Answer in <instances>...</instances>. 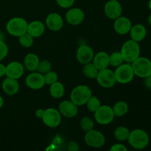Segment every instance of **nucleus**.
Listing matches in <instances>:
<instances>
[{
	"label": "nucleus",
	"mask_w": 151,
	"mask_h": 151,
	"mask_svg": "<svg viewBox=\"0 0 151 151\" xmlns=\"http://www.w3.org/2000/svg\"><path fill=\"white\" fill-rule=\"evenodd\" d=\"M128 141L132 147L137 150H142L149 145L150 137L145 131L138 128L130 132Z\"/></svg>",
	"instance_id": "nucleus-1"
},
{
	"label": "nucleus",
	"mask_w": 151,
	"mask_h": 151,
	"mask_svg": "<svg viewBox=\"0 0 151 151\" xmlns=\"http://www.w3.org/2000/svg\"><path fill=\"white\" fill-rule=\"evenodd\" d=\"M140 46L139 42L131 39L124 43L121 49V55L124 61L127 63H132L140 56Z\"/></svg>",
	"instance_id": "nucleus-2"
},
{
	"label": "nucleus",
	"mask_w": 151,
	"mask_h": 151,
	"mask_svg": "<svg viewBox=\"0 0 151 151\" xmlns=\"http://www.w3.org/2000/svg\"><path fill=\"white\" fill-rule=\"evenodd\" d=\"M92 96L91 90L88 86L80 85L73 88L70 94L71 100L78 106H83Z\"/></svg>",
	"instance_id": "nucleus-3"
},
{
	"label": "nucleus",
	"mask_w": 151,
	"mask_h": 151,
	"mask_svg": "<svg viewBox=\"0 0 151 151\" xmlns=\"http://www.w3.org/2000/svg\"><path fill=\"white\" fill-rule=\"evenodd\" d=\"M28 23L22 17H14L7 22L6 29L10 35L14 37H19L27 30Z\"/></svg>",
	"instance_id": "nucleus-4"
},
{
	"label": "nucleus",
	"mask_w": 151,
	"mask_h": 151,
	"mask_svg": "<svg viewBox=\"0 0 151 151\" xmlns=\"http://www.w3.org/2000/svg\"><path fill=\"white\" fill-rule=\"evenodd\" d=\"M134 75L145 78L151 75V60L146 57H139L131 63Z\"/></svg>",
	"instance_id": "nucleus-5"
},
{
	"label": "nucleus",
	"mask_w": 151,
	"mask_h": 151,
	"mask_svg": "<svg viewBox=\"0 0 151 151\" xmlns=\"http://www.w3.org/2000/svg\"><path fill=\"white\" fill-rule=\"evenodd\" d=\"M114 75L116 82L121 84L129 83L135 76L131 64L128 63H122L117 66L114 72Z\"/></svg>",
	"instance_id": "nucleus-6"
},
{
	"label": "nucleus",
	"mask_w": 151,
	"mask_h": 151,
	"mask_svg": "<svg viewBox=\"0 0 151 151\" xmlns=\"http://www.w3.org/2000/svg\"><path fill=\"white\" fill-rule=\"evenodd\" d=\"M96 79L99 85L105 88H112L116 82L114 72L108 68L99 70Z\"/></svg>",
	"instance_id": "nucleus-7"
},
{
	"label": "nucleus",
	"mask_w": 151,
	"mask_h": 151,
	"mask_svg": "<svg viewBox=\"0 0 151 151\" xmlns=\"http://www.w3.org/2000/svg\"><path fill=\"white\" fill-rule=\"evenodd\" d=\"M84 140L87 145L94 148L102 147L106 143L105 136L100 131L94 129L87 131L84 137Z\"/></svg>",
	"instance_id": "nucleus-8"
},
{
	"label": "nucleus",
	"mask_w": 151,
	"mask_h": 151,
	"mask_svg": "<svg viewBox=\"0 0 151 151\" xmlns=\"http://www.w3.org/2000/svg\"><path fill=\"white\" fill-rule=\"evenodd\" d=\"M114 114L111 107L109 106H101L94 112V119L100 125H108L114 119Z\"/></svg>",
	"instance_id": "nucleus-9"
},
{
	"label": "nucleus",
	"mask_w": 151,
	"mask_h": 151,
	"mask_svg": "<svg viewBox=\"0 0 151 151\" xmlns=\"http://www.w3.org/2000/svg\"><path fill=\"white\" fill-rule=\"evenodd\" d=\"M41 119L44 125L49 128H57L61 122V114L57 109L49 108L44 110Z\"/></svg>",
	"instance_id": "nucleus-10"
},
{
	"label": "nucleus",
	"mask_w": 151,
	"mask_h": 151,
	"mask_svg": "<svg viewBox=\"0 0 151 151\" xmlns=\"http://www.w3.org/2000/svg\"><path fill=\"white\" fill-rule=\"evenodd\" d=\"M104 12L108 18L115 20L122 16V7L117 0H109L105 4Z\"/></svg>",
	"instance_id": "nucleus-11"
},
{
	"label": "nucleus",
	"mask_w": 151,
	"mask_h": 151,
	"mask_svg": "<svg viewBox=\"0 0 151 151\" xmlns=\"http://www.w3.org/2000/svg\"><path fill=\"white\" fill-rule=\"evenodd\" d=\"M25 83L26 85L31 89H40L45 85L44 75L39 72H32L27 75L25 80Z\"/></svg>",
	"instance_id": "nucleus-12"
},
{
	"label": "nucleus",
	"mask_w": 151,
	"mask_h": 151,
	"mask_svg": "<svg viewBox=\"0 0 151 151\" xmlns=\"http://www.w3.org/2000/svg\"><path fill=\"white\" fill-rule=\"evenodd\" d=\"M60 114L66 118H73L78 114V106L72 100H63L60 103L58 107Z\"/></svg>",
	"instance_id": "nucleus-13"
},
{
	"label": "nucleus",
	"mask_w": 151,
	"mask_h": 151,
	"mask_svg": "<svg viewBox=\"0 0 151 151\" xmlns=\"http://www.w3.org/2000/svg\"><path fill=\"white\" fill-rule=\"evenodd\" d=\"M94 50L88 45H81L77 50V60L81 64H86L91 62L94 58Z\"/></svg>",
	"instance_id": "nucleus-14"
},
{
	"label": "nucleus",
	"mask_w": 151,
	"mask_h": 151,
	"mask_svg": "<svg viewBox=\"0 0 151 151\" xmlns=\"http://www.w3.org/2000/svg\"><path fill=\"white\" fill-rule=\"evenodd\" d=\"M66 22L71 25H79L83 22L85 19V14L84 12L81 9L78 7L71 8L66 12Z\"/></svg>",
	"instance_id": "nucleus-15"
},
{
	"label": "nucleus",
	"mask_w": 151,
	"mask_h": 151,
	"mask_svg": "<svg viewBox=\"0 0 151 151\" xmlns=\"http://www.w3.org/2000/svg\"><path fill=\"white\" fill-rule=\"evenodd\" d=\"M24 72V67L19 61H12L6 66V76L13 79H19Z\"/></svg>",
	"instance_id": "nucleus-16"
},
{
	"label": "nucleus",
	"mask_w": 151,
	"mask_h": 151,
	"mask_svg": "<svg viewBox=\"0 0 151 151\" xmlns=\"http://www.w3.org/2000/svg\"><path fill=\"white\" fill-rule=\"evenodd\" d=\"M132 27L131 21L125 16H119L115 19L114 29L119 35H126L130 32Z\"/></svg>",
	"instance_id": "nucleus-17"
},
{
	"label": "nucleus",
	"mask_w": 151,
	"mask_h": 151,
	"mask_svg": "<svg viewBox=\"0 0 151 151\" xmlns=\"http://www.w3.org/2000/svg\"><path fill=\"white\" fill-rule=\"evenodd\" d=\"M46 25L50 30L54 32L59 31L63 26V18L57 13H50L46 18Z\"/></svg>",
	"instance_id": "nucleus-18"
},
{
	"label": "nucleus",
	"mask_w": 151,
	"mask_h": 151,
	"mask_svg": "<svg viewBox=\"0 0 151 151\" xmlns=\"http://www.w3.org/2000/svg\"><path fill=\"white\" fill-rule=\"evenodd\" d=\"M1 88H2L3 91L7 95H15L19 92V83L16 79L7 77L2 81Z\"/></svg>",
	"instance_id": "nucleus-19"
},
{
	"label": "nucleus",
	"mask_w": 151,
	"mask_h": 151,
	"mask_svg": "<svg viewBox=\"0 0 151 151\" xmlns=\"http://www.w3.org/2000/svg\"><path fill=\"white\" fill-rule=\"evenodd\" d=\"M129 32L131 39L137 42H141L147 35V29L143 24H137L131 27Z\"/></svg>",
	"instance_id": "nucleus-20"
},
{
	"label": "nucleus",
	"mask_w": 151,
	"mask_h": 151,
	"mask_svg": "<svg viewBox=\"0 0 151 151\" xmlns=\"http://www.w3.org/2000/svg\"><path fill=\"white\" fill-rule=\"evenodd\" d=\"M45 25L41 21H32L28 24L27 32L33 38H38L44 34Z\"/></svg>",
	"instance_id": "nucleus-21"
},
{
	"label": "nucleus",
	"mask_w": 151,
	"mask_h": 151,
	"mask_svg": "<svg viewBox=\"0 0 151 151\" xmlns=\"http://www.w3.org/2000/svg\"><path fill=\"white\" fill-rule=\"evenodd\" d=\"M93 63L98 70L106 69L109 66V55L106 52H99L94 56Z\"/></svg>",
	"instance_id": "nucleus-22"
},
{
	"label": "nucleus",
	"mask_w": 151,
	"mask_h": 151,
	"mask_svg": "<svg viewBox=\"0 0 151 151\" xmlns=\"http://www.w3.org/2000/svg\"><path fill=\"white\" fill-rule=\"evenodd\" d=\"M39 58L34 53H29L27 55L24 60V66L27 70L30 72H35L37 70L38 64H39Z\"/></svg>",
	"instance_id": "nucleus-23"
},
{
	"label": "nucleus",
	"mask_w": 151,
	"mask_h": 151,
	"mask_svg": "<svg viewBox=\"0 0 151 151\" xmlns=\"http://www.w3.org/2000/svg\"><path fill=\"white\" fill-rule=\"evenodd\" d=\"M64 86L61 83L58 81L50 85V94L53 98L58 99L62 97L64 94Z\"/></svg>",
	"instance_id": "nucleus-24"
},
{
	"label": "nucleus",
	"mask_w": 151,
	"mask_h": 151,
	"mask_svg": "<svg viewBox=\"0 0 151 151\" xmlns=\"http://www.w3.org/2000/svg\"><path fill=\"white\" fill-rule=\"evenodd\" d=\"M112 109H113V111L115 116L121 117V116H125L128 113V105L125 101H119L115 103V105L112 108Z\"/></svg>",
	"instance_id": "nucleus-25"
},
{
	"label": "nucleus",
	"mask_w": 151,
	"mask_h": 151,
	"mask_svg": "<svg viewBox=\"0 0 151 151\" xmlns=\"http://www.w3.org/2000/svg\"><path fill=\"white\" fill-rule=\"evenodd\" d=\"M98 71L99 70L94 66V63H91V62L84 64L83 68V75L86 78H89V79H94V78H96L97 73H98Z\"/></svg>",
	"instance_id": "nucleus-26"
},
{
	"label": "nucleus",
	"mask_w": 151,
	"mask_h": 151,
	"mask_svg": "<svg viewBox=\"0 0 151 151\" xmlns=\"http://www.w3.org/2000/svg\"><path fill=\"white\" fill-rule=\"evenodd\" d=\"M130 132L131 131L126 127L120 126L118 127V128H116L115 129L114 135L115 138L117 140H119V141L125 142L126 140H128L130 135Z\"/></svg>",
	"instance_id": "nucleus-27"
},
{
	"label": "nucleus",
	"mask_w": 151,
	"mask_h": 151,
	"mask_svg": "<svg viewBox=\"0 0 151 151\" xmlns=\"http://www.w3.org/2000/svg\"><path fill=\"white\" fill-rule=\"evenodd\" d=\"M124 62V59L122 58L121 52H114L109 55V65L113 67H117L122 64Z\"/></svg>",
	"instance_id": "nucleus-28"
},
{
	"label": "nucleus",
	"mask_w": 151,
	"mask_h": 151,
	"mask_svg": "<svg viewBox=\"0 0 151 151\" xmlns=\"http://www.w3.org/2000/svg\"><path fill=\"white\" fill-rule=\"evenodd\" d=\"M19 44L25 48H29V47H32L34 43V38L27 32H25L23 35L19 36Z\"/></svg>",
	"instance_id": "nucleus-29"
},
{
	"label": "nucleus",
	"mask_w": 151,
	"mask_h": 151,
	"mask_svg": "<svg viewBox=\"0 0 151 151\" xmlns=\"http://www.w3.org/2000/svg\"><path fill=\"white\" fill-rule=\"evenodd\" d=\"M86 104L87 109H88V111L91 112H94V113L101 106L100 100L95 96H91Z\"/></svg>",
	"instance_id": "nucleus-30"
},
{
	"label": "nucleus",
	"mask_w": 151,
	"mask_h": 151,
	"mask_svg": "<svg viewBox=\"0 0 151 151\" xmlns=\"http://www.w3.org/2000/svg\"><path fill=\"white\" fill-rule=\"evenodd\" d=\"M80 125H81V128H82L83 131L87 132V131H89L91 130L94 129V124L91 118L88 117V116H83L81 119Z\"/></svg>",
	"instance_id": "nucleus-31"
},
{
	"label": "nucleus",
	"mask_w": 151,
	"mask_h": 151,
	"mask_svg": "<svg viewBox=\"0 0 151 151\" xmlns=\"http://www.w3.org/2000/svg\"><path fill=\"white\" fill-rule=\"evenodd\" d=\"M44 81H45V84L47 85H52L54 83L57 82L58 80V75L56 72L50 70V72L44 74Z\"/></svg>",
	"instance_id": "nucleus-32"
},
{
	"label": "nucleus",
	"mask_w": 151,
	"mask_h": 151,
	"mask_svg": "<svg viewBox=\"0 0 151 151\" xmlns=\"http://www.w3.org/2000/svg\"><path fill=\"white\" fill-rule=\"evenodd\" d=\"M52 69V64L49 60H41L39 62V64H38V68H37V71L38 72L41 74H45L47 72H50Z\"/></svg>",
	"instance_id": "nucleus-33"
},
{
	"label": "nucleus",
	"mask_w": 151,
	"mask_h": 151,
	"mask_svg": "<svg viewBox=\"0 0 151 151\" xmlns=\"http://www.w3.org/2000/svg\"><path fill=\"white\" fill-rule=\"evenodd\" d=\"M8 54V47L4 41H0V61L4 60Z\"/></svg>",
	"instance_id": "nucleus-34"
},
{
	"label": "nucleus",
	"mask_w": 151,
	"mask_h": 151,
	"mask_svg": "<svg viewBox=\"0 0 151 151\" xmlns=\"http://www.w3.org/2000/svg\"><path fill=\"white\" fill-rule=\"evenodd\" d=\"M55 1L62 8H70L75 3V0H55Z\"/></svg>",
	"instance_id": "nucleus-35"
},
{
	"label": "nucleus",
	"mask_w": 151,
	"mask_h": 151,
	"mask_svg": "<svg viewBox=\"0 0 151 151\" xmlns=\"http://www.w3.org/2000/svg\"><path fill=\"white\" fill-rule=\"evenodd\" d=\"M111 151H127L128 149L122 144H115L110 148Z\"/></svg>",
	"instance_id": "nucleus-36"
},
{
	"label": "nucleus",
	"mask_w": 151,
	"mask_h": 151,
	"mask_svg": "<svg viewBox=\"0 0 151 151\" xmlns=\"http://www.w3.org/2000/svg\"><path fill=\"white\" fill-rule=\"evenodd\" d=\"M144 85L147 89H151V75L144 78Z\"/></svg>",
	"instance_id": "nucleus-37"
},
{
	"label": "nucleus",
	"mask_w": 151,
	"mask_h": 151,
	"mask_svg": "<svg viewBox=\"0 0 151 151\" xmlns=\"http://www.w3.org/2000/svg\"><path fill=\"white\" fill-rule=\"evenodd\" d=\"M68 149L69 150L77 151L79 150V147H78V144L76 142H71L69 144V146H68Z\"/></svg>",
	"instance_id": "nucleus-38"
},
{
	"label": "nucleus",
	"mask_w": 151,
	"mask_h": 151,
	"mask_svg": "<svg viewBox=\"0 0 151 151\" xmlns=\"http://www.w3.org/2000/svg\"><path fill=\"white\" fill-rule=\"evenodd\" d=\"M6 75V66L0 63V78H2Z\"/></svg>",
	"instance_id": "nucleus-39"
},
{
	"label": "nucleus",
	"mask_w": 151,
	"mask_h": 151,
	"mask_svg": "<svg viewBox=\"0 0 151 151\" xmlns=\"http://www.w3.org/2000/svg\"><path fill=\"white\" fill-rule=\"evenodd\" d=\"M44 109H37L36 111H35V116H36L38 118L41 119L43 116V115H44Z\"/></svg>",
	"instance_id": "nucleus-40"
},
{
	"label": "nucleus",
	"mask_w": 151,
	"mask_h": 151,
	"mask_svg": "<svg viewBox=\"0 0 151 151\" xmlns=\"http://www.w3.org/2000/svg\"><path fill=\"white\" fill-rule=\"evenodd\" d=\"M0 41H4V35L1 31H0Z\"/></svg>",
	"instance_id": "nucleus-41"
},
{
	"label": "nucleus",
	"mask_w": 151,
	"mask_h": 151,
	"mask_svg": "<svg viewBox=\"0 0 151 151\" xmlns=\"http://www.w3.org/2000/svg\"><path fill=\"white\" fill-rule=\"evenodd\" d=\"M3 105H4V100H3V97L0 94V109L2 108Z\"/></svg>",
	"instance_id": "nucleus-42"
},
{
	"label": "nucleus",
	"mask_w": 151,
	"mask_h": 151,
	"mask_svg": "<svg viewBox=\"0 0 151 151\" xmlns=\"http://www.w3.org/2000/svg\"><path fill=\"white\" fill-rule=\"evenodd\" d=\"M147 22H148L149 25L151 27V13L150 15H149L148 18H147Z\"/></svg>",
	"instance_id": "nucleus-43"
},
{
	"label": "nucleus",
	"mask_w": 151,
	"mask_h": 151,
	"mask_svg": "<svg viewBox=\"0 0 151 151\" xmlns=\"http://www.w3.org/2000/svg\"><path fill=\"white\" fill-rule=\"evenodd\" d=\"M148 7H149V9L151 10V0H149V1H148Z\"/></svg>",
	"instance_id": "nucleus-44"
}]
</instances>
